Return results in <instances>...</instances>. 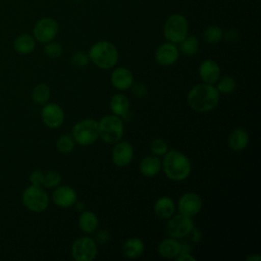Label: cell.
Here are the masks:
<instances>
[{
  "label": "cell",
  "mask_w": 261,
  "mask_h": 261,
  "mask_svg": "<svg viewBox=\"0 0 261 261\" xmlns=\"http://www.w3.org/2000/svg\"><path fill=\"white\" fill-rule=\"evenodd\" d=\"M220 93L213 85L202 83L191 88L187 101L189 106L197 112H209L219 103Z\"/></svg>",
  "instance_id": "cell-1"
},
{
  "label": "cell",
  "mask_w": 261,
  "mask_h": 261,
  "mask_svg": "<svg viewBox=\"0 0 261 261\" xmlns=\"http://www.w3.org/2000/svg\"><path fill=\"white\" fill-rule=\"evenodd\" d=\"M165 175L174 181L185 180L191 173L192 164L190 159L176 150L167 151L161 162Z\"/></svg>",
  "instance_id": "cell-2"
},
{
  "label": "cell",
  "mask_w": 261,
  "mask_h": 261,
  "mask_svg": "<svg viewBox=\"0 0 261 261\" xmlns=\"http://www.w3.org/2000/svg\"><path fill=\"white\" fill-rule=\"evenodd\" d=\"M90 61L100 69H111L118 62V50L109 41L101 40L94 43L88 52Z\"/></svg>",
  "instance_id": "cell-3"
},
{
  "label": "cell",
  "mask_w": 261,
  "mask_h": 261,
  "mask_svg": "<svg viewBox=\"0 0 261 261\" xmlns=\"http://www.w3.org/2000/svg\"><path fill=\"white\" fill-rule=\"evenodd\" d=\"M124 124L121 117L109 114L98 121L99 138L107 144H114L122 139Z\"/></svg>",
  "instance_id": "cell-4"
},
{
  "label": "cell",
  "mask_w": 261,
  "mask_h": 261,
  "mask_svg": "<svg viewBox=\"0 0 261 261\" xmlns=\"http://www.w3.org/2000/svg\"><path fill=\"white\" fill-rule=\"evenodd\" d=\"M71 136L81 146H89L94 144L99 138L98 121L93 118H84L74 123L71 129Z\"/></svg>",
  "instance_id": "cell-5"
},
{
  "label": "cell",
  "mask_w": 261,
  "mask_h": 261,
  "mask_svg": "<svg viewBox=\"0 0 261 261\" xmlns=\"http://www.w3.org/2000/svg\"><path fill=\"white\" fill-rule=\"evenodd\" d=\"M21 200L24 207L35 213L43 212L49 206V196L42 186L27 187L22 192Z\"/></svg>",
  "instance_id": "cell-6"
},
{
  "label": "cell",
  "mask_w": 261,
  "mask_h": 261,
  "mask_svg": "<svg viewBox=\"0 0 261 261\" xmlns=\"http://www.w3.org/2000/svg\"><path fill=\"white\" fill-rule=\"evenodd\" d=\"M188 20L184 15L179 13L171 14L164 22L163 35L168 42L178 44L188 36Z\"/></svg>",
  "instance_id": "cell-7"
},
{
  "label": "cell",
  "mask_w": 261,
  "mask_h": 261,
  "mask_svg": "<svg viewBox=\"0 0 261 261\" xmlns=\"http://www.w3.org/2000/svg\"><path fill=\"white\" fill-rule=\"evenodd\" d=\"M70 253L75 261H93L98 255V244L93 238L80 237L72 243Z\"/></svg>",
  "instance_id": "cell-8"
},
{
  "label": "cell",
  "mask_w": 261,
  "mask_h": 261,
  "mask_svg": "<svg viewBox=\"0 0 261 261\" xmlns=\"http://www.w3.org/2000/svg\"><path fill=\"white\" fill-rule=\"evenodd\" d=\"M58 31L59 25L54 18L43 17L35 23L33 28V37L39 43L46 44L55 39Z\"/></svg>",
  "instance_id": "cell-9"
},
{
  "label": "cell",
  "mask_w": 261,
  "mask_h": 261,
  "mask_svg": "<svg viewBox=\"0 0 261 261\" xmlns=\"http://www.w3.org/2000/svg\"><path fill=\"white\" fill-rule=\"evenodd\" d=\"M167 220H168L166 223L167 234L177 240L189 236L190 231L194 227V222L192 220V217L186 216L181 213H178L176 215L173 214Z\"/></svg>",
  "instance_id": "cell-10"
},
{
  "label": "cell",
  "mask_w": 261,
  "mask_h": 261,
  "mask_svg": "<svg viewBox=\"0 0 261 261\" xmlns=\"http://www.w3.org/2000/svg\"><path fill=\"white\" fill-rule=\"evenodd\" d=\"M41 118L46 126L49 128H57L61 126L65 119L64 110L62 107L54 102H47L41 110Z\"/></svg>",
  "instance_id": "cell-11"
},
{
  "label": "cell",
  "mask_w": 261,
  "mask_h": 261,
  "mask_svg": "<svg viewBox=\"0 0 261 261\" xmlns=\"http://www.w3.org/2000/svg\"><path fill=\"white\" fill-rule=\"evenodd\" d=\"M134 158V147L127 141H121L114 143V147L111 151V160L114 165L118 167H125L130 164Z\"/></svg>",
  "instance_id": "cell-12"
},
{
  "label": "cell",
  "mask_w": 261,
  "mask_h": 261,
  "mask_svg": "<svg viewBox=\"0 0 261 261\" xmlns=\"http://www.w3.org/2000/svg\"><path fill=\"white\" fill-rule=\"evenodd\" d=\"M202 205V199L198 194L194 192H188L182 194L178 199L177 209L179 213L189 217H193L201 211Z\"/></svg>",
  "instance_id": "cell-13"
},
{
  "label": "cell",
  "mask_w": 261,
  "mask_h": 261,
  "mask_svg": "<svg viewBox=\"0 0 261 261\" xmlns=\"http://www.w3.org/2000/svg\"><path fill=\"white\" fill-rule=\"evenodd\" d=\"M179 57V50L176 44L166 42L157 47L155 51V60L161 66L173 65Z\"/></svg>",
  "instance_id": "cell-14"
},
{
  "label": "cell",
  "mask_w": 261,
  "mask_h": 261,
  "mask_svg": "<svg viewBox=\"0 0 261 261\" xmlns=\"http://www.w3.org/2000/svg\"><path fill=\"white\" fill-rule=\"evenodd\" d=\"M52 200L60 208H70L77 201V195L72 187L59 185L52 193Z\"/></svg>",
  "instance_id": "cell-15"
},
{
  "label": "cell",
  "mask_w": 261,
  "mask_h": 261,
  "mask_svg": "<svg viewBox=\"0 0 261 261\" xmlns=\"http://www.w3.org/2000/svg\"><path fill=\"white\" fill-rule=\"evenodd\" d=\"M134 82L135 77L133 72L125 67H117L110 74L111 85L119 91L128 90Z\"/></svg>",
  "instance_id": "cell-16"
},
{
  "label": "cell",
  "mask_w": 261,
  "mask_h": 261,
  "mask_svg": "<svg viewBox=\"0 0 261 261\" xmlns=\"http://www.w3.org/2000/svg\"><path fill=\"white\" fill-rule=\"evenodd\" d=\"M221 73V69L219 64L212 60L206 59L201 62L199 66V75L203 83L214 85L219 80Z\"/></svg>",
  "instance_id": "cell-17"
},
{
  "label": "cell",
  "mask_w": 261,
  "mask_h": 261,
  "mask_svg": "<svg viewBox=\"0 0 261 261\" xmlns=\"http://www.w3.org/2000/svg\"><path fill=\"white\" fill-rule=\"evenodd\" d=\"M158 254L165 259H175L181 252L180 243L177 239L166 238L163 239L157 246Z\"/></svg>",
  "instance_id": "cell-18"
},
{
  "label": "cell",
  "mask_w": 261,
  "mask_h": 261,
  "mask_svg": "<svg viewBox=\"0 0 261 261\" xmlns=\"http://www.w3.org/2000/svg\"><path fill=\"white\" fill-rule=\"evenodd\" d=\"M228 147L236 152L243 151L249 144V134L243 127H237L230 132L227 139Z\"/></svg>",
  "instance_id": "cell-19"
},
{
  "label": "cell",
  "mask_w": 261,
  "mask_h": 261,
  "mask_svg": "<svg viewBox=\"0 0 261 261\" xmlns=\"http://www.w3.org/2000/svg\"><path fill=\"white\" fill-rule=\"evenodd\" d=\"M162 168L160 159L155 155H147L142 158L139 163L140 172L147 177H152L157 175Z\"/></svg>",
  "instance_id": "cell-20"
},
{
  "label": "cell",
  "mask_w": 261,
  "mask_h": 261,
  "mask_svg": "<svg viewBox=\"0 0 261 261\" xmlns=\"http://www.w3.org/2000/svg\"><path fill=\"white\" fill-rule=\"evenodd\" d=\"M154 213L160 219H168L175 212V204L173 200L167 196H162L158 198L153 206Z\"/></svg>",
  "instance_id": "cell-21"
},
{
  "label": "cell",
  "mask_w": 261,
  "mask_h": 261,
  "mask_svg": "<svg viewBox=\"0 0 261 261\" xmlns=\"http://www.w3.org/2000/svg\"><path fill=\"white\" fill-rule=\"evenodd\" d=\"M129 100L128 98L121 94H115L110 98L109 101V107L112 112V114L117 115L119 117H125L129 113Z\"/></svg>",
  "instance_id": "cell-22"
},
{
  "label": "cell",
  "mask_w": 261,
  "mask_h": 261,
  "mask_svg": "<svg viewBox=\"0 0 261 261\" xmlns=\"http://www.w3.org/2000/svg\"><path fill=\"white\" fill-rule=\"evenodd\" d=\"M77 225L83 232L93 233L99 226V218L93 211L84 210L79 216Z\"/></svg>",
  "instance_id": "cell-23"
},
{
  "label": "cell",
  "mask_w": 261,
  "mask_h": 261,
  "mask_svg": "<svg viewBox=\"0 0 261 261\" xmlns=\"http://www.w3.org/2000/svg\"><path fill=\"white\" fill-rule=\"evenodd\" d=\"M145 251V244L139 238L127 239L121 248L122 255L128 259H135L140 257Z\"/></svg>",
  "instance_id": "cell-24"
},
{
  "label": "cell",
  "mask_w": 261,
  "mask_h": 261,
  "mask_svg": "<svg viewBox=\"0 0 261 261\" xmlns=\"http://www.w3.org/2000/svg\"><path fill=\"white\" fill-rule=\"evenodd\" d=\"M13 48L19 54H31L36 48V40L29 34H20L14 39Z\"/></svg>",
  "instance_id": "cell-25"
},
{
  "label": "cell",
  "mask_w": 261,
  "mask_h": 261,
  "mask_svg": "<svg viewBox=\"0 0 261 261\" xmlns=\"http://www.w3.org/2000/svg\"><path fill=\"white\" fill-rule=\"evenodd\" d=\"M51 96L50 87L44 83L36 85L32 91V100L39 105H44L47 103Z\"/></svg>",
  "instance_id": "cell-26"
},
{
  "label": "cell",
  "mask_w": 261,
  "mask_h": 261,
  "mask_svg": "<svg viewBox=\"0 0 261 261\" xmlns=\"http://www.w3.org/2000/svg\"><path fill=\"white\" fill-rule=\"evenodd\" d=\"M178 44H179L178 50L186 56L195 55L199 51V48H200L199 41L194 36H187Z\"/></svg>",
  "instance_id": "cell-27"
},
{
  "label": "cell",
  "mask_w": 261,
  "mask_h": 261,
  "mask_svg": "<svg viewBox=\"0 0 261 261\" xmlns=\"http://www.w3.org/2000/svg\"><path fill=\"white\" fill-rule=\"evenodd\" d=\"M203 39L207 44H217L223 39V32L218 25H209L203 32Z\"/></svg>",
  "instance_id": "cell-28"
},
{
  "label": "cell",
  "mask_w": 261,
  "mask_h": 261,
  "mask_svg": "<svg viewBox=\"0 0 261 261\" xmlns=\"http://www.w3.org/2000/svg\"><path fill=\"white\" fill-rule=\"evenodd\" d=\"M75 147V142L71 135H61L56 141V148L62 154L70 153Z\"/></svg>",
  "instance_id": "cell-29"
},
{
  "label": "cell",
  "mask_w": 261,
  "mask_h": 261,
  "mask_svg": "<svg viewBox=\"0 0 261 261\" xmlns=\"http://www.w3.org/2000/svg\"><path fill=\"white\" fill-rule=\"evenodd\" d=\"M216 84H217L216 89L221 94H230L237 88L236 80L229 75L219 77V80L216 82Z\"/></svg>",
  "instance_id": "cell-30"
},
{
  "label": "cell",
  "mask_w": 261,
  "mask_h": 261,
  "mask_svg": "<svg viewBox=\"0 0 261 261\" xmlns=\"http://www.w3.org/2000/svg\"><path fill=\"white\" fill-rule=\"evenodd\" d=\"M61 182V174L56 170H48L44 171V179L43 186L47 189H53L59 186Z\"/></svg>",
  "instance_id": "cell-31"
},
{
  "label": "cell",
  "mask_w": 261,
  "mask_h": 261,
  "mask_svg": "<svg viewBox=\"0 0 261 261\" xmlns=\"http://www.w3.org/2000/svg\"><path fill=\"white\" fill-rule=\"evenodd\" d=\"M150 151L153 155H155L157 157L163 156L168 151L167 143L163 139H160V138L154 139L150 144Z\"/></svg>",
  "instance_id": "cell-32"
},
{
  "label": "cell",
  "mask_w": 261,
  "mask_h": 261,
  "mask_svg": "<svg viewBox=\"0 0 261 261\" xmlns=\"http://www.w3.org/2000/svg\"><path fill=\"white\" fill-rule=\"evenodd\" d=\"M62 52H63V47L58 42L50 41L45 44L44 53L50 58H58L61 56Z\"/></svg>",
  "instance_id": "cell-33"
},
{
  "label": "cell",
  "mask_w": 261,
  "mask_h": 261,
  "mask_svg": "<svg viewBox=\"0 0 261 261\" xmlns=\"http://www.w3.org/2000/svg\"><path fill=\"white\" fill-rule=\"evenodd\" d=\"M70 61H71V64L76 67V68H84L86 67L89 62H90V58H89V55L87 52L85 51H77L75 53H73L71 55V58H70Z\"/></svg>",
  "instance_id": "cell-34"
},
{
  "label": "cell",
  "mask_w": 261,
  "mask_h": 261,
  "mask_svg": "<svg viewBox=\"0 0 261 261\" xmlns=\"http://www.w3.org/2000/svg\"><path fill=\"white\" fill-rule=\"evenodd\" d=\"M129 89L132 94L138 99H142L148 94V87L143 83H134Z\"/></svg>",
  "instance_id": "cell-35"
},
{
  "label": "cell",
  "mask_w": 261,
  "mask_h": 261,
  "mask_svg": "<svg viewBox=\"0 0 261 261\" xmlns=\"http://www.w3.org/2000/svg\"><path fill=\"white\" fill-rule=\"evenodd\" d=\"M43 179H44V171L40 169H36L32 171L30 174V181L31 185L35 186H43Z\"/></svg>",
  "instance_id": "cell-36"
},
{
  "label": "cell",
  "mask_w": 261,
  "mask_h": 261,
  "mask_svg": "<svg viewBox=\"0 0 261 261\" xmlns=\"http://www.w3.org/2000/svg\"><path fill=\"white\" fill-rule=\"evenodd\" d=\"M110 239V234L107 230H99L97 233H96V237H95V241L97 244H100V245H104L106 244Z\"/></svg>",
  "instance_id": "cell-37"
},
{
  "label": "cell",
  "mask_w": 261,
  "mask_h": 261,
  "mask_svg": "<svg viewBox=\"0 0 261 261\" xmlns=\"http://www.w3.org/2000/svg\"><path fill=\"white\" fill-rule=\"evenodd\" d=\"M223 38H225L226 41L229 42H234L238 40L239 38V33L236 30H228L225 34H223Z\"/></svg>",
  "instance_id": "cell-38"
},
{
  "label": "cell",
  "mask_w": 261,
  "mask_h": 261,
  "mask_svg": "<svg viewBox=\"0 0 261 261\" xmlns=\"http://www.w3.org/2000/svg\"><path fill=\"white\" fill-rule=\"evenodd\" d=\"M175 259L177 261H196V257L193 256L190 252H180Z\"/></svg>",
  "instance_id": "cell-39"
},
{
  "label": "cell",
  "mask_w": 261,
  "mask_h": 261,
  "mask_svg": "<svg viewBox=\"0 0 261 261\" xmlns=\"http://www.w3.org/2000/svg\"><path fill=\"white\" fill-rule=\"evenodd\" d=\"M189 236H190V239H191L193 242H195V243H198V242L202 239V232H201V230H199V229L196 228L195 226H194L193 229L190 231Z\"/></svg>",
  "instance_id": "cell-40"
},
{
  "label": "cell",
  "mask_w": 261,
  "mask_h": 261,
  "mask_svg": "<svg viewBox=\"0 0 261 261\" xmlns=\"http://www.w3.org/2000/svg\"><path fill=\"white\" fill-rule=\"evenodd\" d=\"M260 260H261V256L257 253L251 254L247 257V261H260Z\"/></svg>",
  "instance_id": "cell-41"
},
{
  "label": "cell",
  "mask_w": 261,
  "mask_h": 261,
  "mask_svg": "<svg viewBox=\"0 0 261 261\" xmlns=\"http://www.w3.org/2000/svg\"><path fill=\"white\" fill-rule=\"evenodd\" d=\"M180 249L181 252H190L191 253V246L188 243H180Z\"/></svg>",
  "instance_id": "cell-42"
},
{
  "label": "cell",
  "mask_w": 261,
  "mask_h": 261,
  "mask_svg": "<svg viewBox=\"0 0 261 261\" xmlns=\"http://www.w3.org/2000/svg\"><path fill=\"white\" fill-rule=\"evenodd\" d=\"M73 206H74L75 209H76L77 211H80V212H82V211L85 210V206H84V203H83V202H77V201H76Z\"/></svg>",
  "instance_id": "cell-43"
},
{
  "label": "cell",
  "mask_w": 261,
  "mask_h": 261,
  "mask_svg": "<svg viewBox=\"0 0 261 261\" xmlns=\"http://www.w3.org/2000/svg\"><path fill=\"white\" fill-rule=\"evenodd\" d=\"M74 1H79V0H74Z\"/></svg>",
  "instance_id": "cell-44"
}]
</instances>
